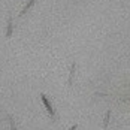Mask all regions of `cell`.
<instances>
[{
  "mask_svg": "<svg viewBox=\"0 0 130 130\" xmlns=\"http://www.w3.org/2000/svg\"><path fill=\"white\" fill-rule=\"evenodd\" d=\"M76 129H78V124H73V126H72L69 130H76Z\"/></svg>",
  "mask_w": 130,
  "mask_h": 130,
  "instance_id": "52a82bcc",
  "label": "cell"
},
{
  "mask_svg": "<svg viewBox=\"0 0 130 130\" xmlns=\"http://www.w3.org/2000/svg\"><path fill=\"white\" fill-rule=\"evenodd\" d=\"M109 120H111V109H108V111H106V114H105V120H103V129H108Z\"/></svg>",
  "mask_w": 130,
  "mask_h": 130,
  "instance_id": "5b68a950",
  "label": "cell"
},
{
  "mask_svg": "<svg viewBox=\"0 0 130 130\" xmlns=\"http://www.w3.org/2000/svg\"><path fill=\"white\" fill-rule=\"evenodd\" d=\"M8 121H9V126H11V130H17V126H15V123H13V118L12 115H8Z\"/></svg>",
  "mask_w": 130,
  "mask_h": 130,
  "instance_id": "8992f818",
  "label": "cell"
},
{
  "mask_svg": "<svg viewBox=\"0 0 130 130\" xmlns=\"http://www.w3.org/2000/svg\"><path fill=\"white\" fill-rule=\"evenodd\" d=\"M12 35H13V20H12V17H9L8 18V26H6V39H9V38H12Z\"/></svg>",
  "mask_w": 130,
  "mask_h": 130,
  "instance_id": "7a4b0ae2",
  "label": "cell"
},
{
  "mask_svg": "<svg viewBox=\"0 0 130 130\" xmlns=\"http://www.w3.org/2000/svg\"><path fill=\"white\" fill-rule=\"evenodd\" d=\"M35 3H36V0H28V2H27V5L23 8V11L20 12V15H18V17H20V18H21V17H24V15H26V13L28 12L33 6H35Z\"/></svg>",
  "mask_w": 130,
  "mask_h": 130,
  "instance_id": "3957f363",
  "label": "cell"
},
{
  "mask_svg": "<svg viewBox=\"0 0 130 130\" xmlns=\"http://www.w3.org/2000/svg\"><path fill=\"white\" fill-rule=\"evenodd\" d=\"M75 70H76V63L73 61V63H72V66H70V73H69V78H67V85H69V87H72V84H73Z\"/></svg>",
  "mask_w": 130,
  "mask_h": 130,
  "instance_id": "277c9868",
  "label": "cell"
},
{
  "mask_svg": "<svg viewBox=\"0 0 130 130\" xmlns=\"http://www.w3.org/2000/svg\"><path fill=\"white\" fill-rule=\"evenodd\" d=\"M40 100H42V103H43V106H45L46 112L50 114V117H51L52 120H55V111H54V108H52V103L50 102L48 96H46V94H43V93H40Z\"/></svg>",
  "mask_w": 130,
  "mask_h": 130,
  "instance_id": "6da1fadb",
  "label": "cell"
}]
</instances>
